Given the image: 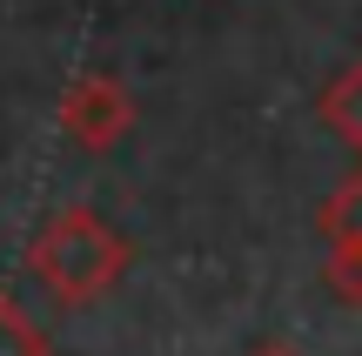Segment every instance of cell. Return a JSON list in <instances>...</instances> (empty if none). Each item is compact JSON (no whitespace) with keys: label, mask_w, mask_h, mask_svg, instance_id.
I'll use <instances>...</instances> for the list:
<instances>
[{"label":"cell","mask_w":362,"mask_h":356,"mask_svg":"<svg viewBox=\"0 0 362 356\" xmlns=\"http://www.w3.org/2000/svg\"><path fill=\"white\" fill-rule=\"evenodd\" d=\"M27 263H34V282L61 309H88V303H101V296L128 276L134 249H128V236H121L101 209H81L74 202V209H54L47 222H40Z\"/></svg>","instance_id":"obj_1"},{"label":"cell","mask_w":362,"mask_h":356,"mask_svg":"<svg viewBox=\"0 0 362 356\" xmlns=\"http://www.w3.org/2000/svg\"><path fill=\"white\" fill-rule=\"evenodd\" d=\"M315 222H322V242H329L322 282L342 296V303L362 309V175H349V182L322 202V215H315Z\"/></svg>","instance_id":"obj_2"},{"label":"cell","mask_w":362,"mask_h":356,"mask_svg":"<svg viewBox=\"0 0 362 356\" xmlns=\"http://www.w3.org/2000/svg\"><path fill=\"white\" fill-rule=\"evenodd\" d=\"M61 121H67V134L81 148H115L128 134V121H134V101H128V88L115 74H81L67 88V101H61Z\"/></svg>","instance_id":"obj_3"},{"label":"cell","mask_w":362,"mask_h":356,"mask_svg":"<svg viewBox=\"0 0 362 356\" xmlns=\"http://www.w3.org/2000/svg\"><path fill=\"white\" fill-rule=\"evenodd\" d=\"M322 121L362 155V61H356L342 81H329V94H322Z\"/></svg>","instance_id":"obj_4"},{"label":"cell","mask_w":362,"mask_h":356,"mask_svg":"<svg viewBox=\"0 0 362 356\" xmlns=\"http://www.w3.org/2000/svg\"><path fill=\"white\" fill-rule=\"evenodd\" d=\"M0 356H47V330L13 296H0Z\"/></svg>","instance_id":"obj_5"},{"label":"cell","mask_w":362,"mask_h":356,"mask_svg":"<svg viewBox=\"0 0 362 356\" xmlns=\"http://www.w3.org/2000/svg\"><path fill=\"white\" fill-rule=\"evenodd\" d=\"M255 356H296V350H255Z\"/></svg>","instance_id":"obj_6"}]
</instances>
